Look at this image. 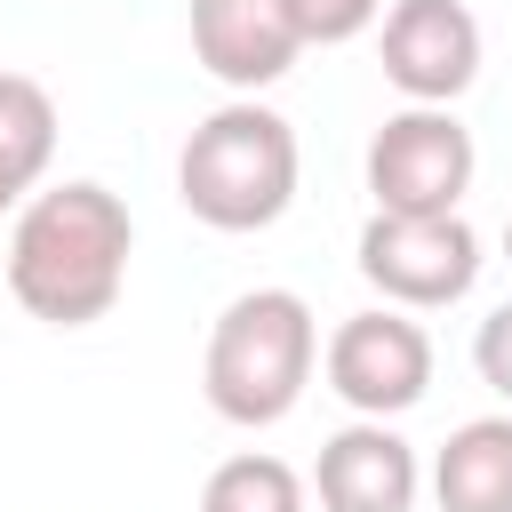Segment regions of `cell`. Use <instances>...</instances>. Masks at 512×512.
Wrapping results in <instances>:
<instances>
[{
    "mask_svg": "<svg viewBox=\"0 0 512 512\" xmlns=\"http://www.w3.org/2000/svg\"><path fill=\"white\" fill-rule=\"evenodd\" d=\"M128 256H136L128 200L104 192L96 176H64L32 192L8 224V296L48 328H88L120 304Z\"/></svg>",
    "mask_w": 512,
    "mask_h": 512,
    "instance_id": "1",
    "label": "cell"
},
{
    "mask_svg": "<svg viewBox=\"0 0 512 512\" xmlns=\"http://www.w3.org/2000/svg\"><path fill=\"white\" fill-rule=\"evenodd\" d=\"M296 168H304L296 160V128L272 104L232 96V104H216L184 136V152H176V200L208 232H264V224L288 216Z\"/></svg>",
    "mask_w": 512,
    "mask_h": 512,
    "instance_id": "2",
    "label": "cell"
},
{
    "mask_svg": "<svg viewBox=\"0 0 512 512\" xmlns=\"http://www.w3.org/2000/svg\"><path fill=\"white\" fill-rule=\"evenodd\" d=\"M312 360H320V320L296 288H248L216 312L208 328V352H200V392L224 424L240 432H264L280 424L304 384H312Z\"/></svg>",
    "mask_w": 512,
    "mask_h": 512,
    "instance_id": "3",
    "label": "cell"
},
{
    "mask_svg": "<svg viewBox=\"0 0 512 512\" xmlns=\"http://www.w3.org/2000/svg\"><path fill=\"white\" fill-rule=\"evenodd\" d=\"M360 280L400 304V312H440V304H464L472 280H480V232L464 224V208L448 216H368L360 224V248H352Z\"/></svg>",
    "mask_w": 512,
    "mask_h": 512,
    "instance_id": "4",
    "label": "cell"
},
{
    "mask_svg": "<svg viewBox=\"0 0 512 512\" xmlns=\"http://www.w3.org/2000/svg\"><path fill=\"white\" fill-rule=\"evenodd\" d=\"M472 128L448 104H408L368 136V192L384 216H448L472 192Z\"/></svg>",
    "mask_w": 512,
    "mask_h": 512,
    "instance_id": "5",
    "label": "cell"
},
{
    "mask_svg": "<svg viewBox=\"0 0 512 512\" xmlns=\"http://www.w3.org/2000/svg\"><path fill=\"white\" fill-rule=\"evenodd\" d=\"M320 368H328V392L352 416H408L432 392V336L400 304H376V312L336 320Z\"/></svg>",
    "mask_w": 512,
    "mask_h": 512,
    "instance_id": "6",
    "label": "cell"
},
{
    "mask_svg": "<svg viewBox=\"0 0 512 512\" xmlns=\"http://www.w3.org/2000/svg\"><path fill=\"white\" fill-rule=\"evenodd\" d=\"M384 80L408 104H456L480 80V24L464 0H392L384 8Z\"/></svg>",
    "mask_w": 512,
    "mask_h": 512,
    "instance_id": "7",
    "label": "cell"
},
{
    "mask_svg": "<svg viewBox=\"0 0 512 512\" xmlns=\"http://www.w3.org/2000/svg\"><path fill=\"white\" fill-rule=\"evenodd\" d=\"M416 488H424V464L392 432V416H352L344 432L320 440V464H312L320 512H416Z\"/></svg>",
    "mask_w": 512,
    "mask_h": 512,
    "instance_id": "8",
    "label": "cell"
},
{
    "mask_svg": "<svg viewBox=\"0 0 512 512\" xmlns=\"http://www.w3.org/2000/svg\"><path fill=\"white\" fill-rule=\"evenodd\" d=\"M192 56L232 96H256V88L296 72L304 32L288 24L280 0H192Z\"/></svg>",
    "mask_w": 512,
    "mask_h": 512,
    "instance_id": "9",
    "label": "cell"
},
{
    "mask_svg": "<svg viewBox=\"0 0 512 512\" xmlns=\"http://www.w3.org/2000/svg\"><path fill=\"white\" fill-rule=\"evenodd\" d=\"M440 512H512V416H472L432 456Z\"/></svg>",
    "mask_w": 512,
    "mask_h": 512,
    "instance_id": "10",
    "label": "cell"
},
{
    "mask_svg": "<svg viewBox=\"0 0 512 512\" xmlns=\"http://www.w3.org/2000/svg\"><path fill=\"white\" fill-rule=\"evenodd\" d=\"M56 160V96L32 72H0V216H16Z\"/></svg>",
    "mask_w": 512,
    "mask_h": 512,
    "instance_id": "11",
    "label": "cell"
},
{
    "mask_svg": "<svg viewBox=\"0 0 512 512\" xmlns=\"http://www.w3.org/2000/svg\"><path fill=\"white\" fill-rule=\"evenodd\" d=\"M200 512H304V480H296V464L248 448V456H224L208 472Z\"/></svg>",
    "mask_w": 512,
    "mask_h": 512,
    "instance_id": "12",
    "label": "cell"
},
{
    "mask_svg": "<svg viewBox=\"0 0 512 512\" xmlns=\"http://www.w3.org/2000/svg\"><path fill=\"white\" fill-rule=\"evenodd\" d=\"M280 8L304 32V48H344V40H360L384 16V0H280Z\"/></svg>",
    "mask_w": 512,
    "mask_h": 512,
    "instance_id": "13",
    "label": "cell"
},
{
    "mask_svg": "<svg viewBox=\"0 0 512 512\" xmlns=\"http://www.w3.org/2000/svg\"><path fill=\"white\" fill-rule=\"evenodd\" d=\"M472 368H480V384H488L496 400H512V304H496V312L480 320V336H472Z\"/></svg>",
    "mask_w": 512,
    "mask_h": 512,
    "instance_id": "14",
    "label": "cell"
},
{
    "mask_svg": "<svg viewBox=\"0 0 512 512\" xmlns=\"http://www.w3.org/2000/svg\"><path fill=\"white\" fill-rule=\"evenodd\" d=\"M504 256H512V216H504Z\"/></svg>",
    "mask_w": 512,
    "mask_h": 512,
    "instance_id": "15",
    "label": "cell"
}]
</instances>
